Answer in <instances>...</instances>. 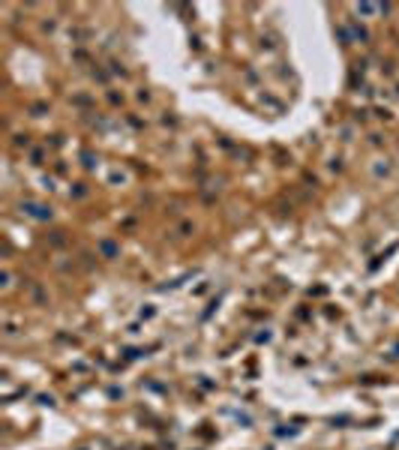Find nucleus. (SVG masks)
<instances>
[{
  "mask_svg": "<svg viewBox=\"0 0 399 450\" xmlns=\"http://www.w3.org/2000/svg\"><path fill=\"white\" fill-rule=\"evenodd\" d=\"M375 9H378V6H369V3H363V6H357V12H366V15H369V12H375Z\"/></svg>",
  "mask_w": 399,
  "mask_h": 450,
  "instance_id": "2",
  "label": "nucleus"
},
{
  "mask_svg": "<svg viewBox=\"0 0 399 450\" xmlns=\"http://www.w3.org/2000/svg\"><path fill=\"white\" fill-rule=\"evenodd\" d=\"M21 210H27V213L33 216V219H51V210H45L42 204H24Z\"/></svg>",
  "mask_w": 399,
  "mask_h": 450,
  "instance_id": "1",
  "label": "nucleus"
}]
</instances>
